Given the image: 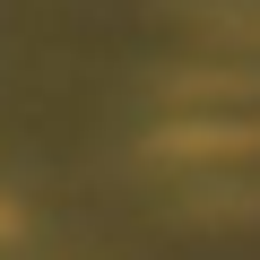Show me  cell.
Returning a JSON list of instances; mask_svg holds the SVG:
<instances>
[{"label": "cell", "instance_id": "6da1fadb", "mask_svg": "<svg viewBox=\"0 0 260 260\" xmlns=\"http://www.w3.org/2000/svg\"><path fill=\"white\" fill-rule=\"evenodd\" d=\"M0 225H9V208H0Z\"/></svg>", "mask_w": 260, "mask_h": 260}]
</instances>
